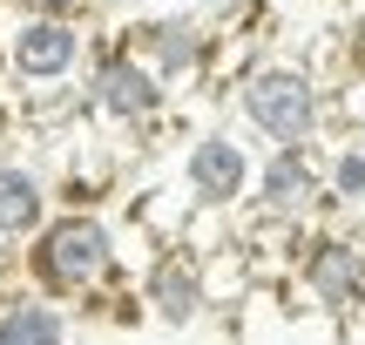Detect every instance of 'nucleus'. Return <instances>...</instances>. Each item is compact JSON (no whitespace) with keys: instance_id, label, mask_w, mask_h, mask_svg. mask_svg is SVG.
<instances>
[{"instance_id":"nucleus-1","label":"nucleus","mask_w":365,"mask_h":345,"mask_svg":"<svg viewBox=\"0 0 365 345\" xmlns=\"http://www.w3.org/2000/svg\"><path fill=\"white\" fill-rule=\"evenodd\" d=\"M230 115L237 135H257L264 149H318V135L331 129L325 81L291 54H257L230 81Z\"/></svg>"},{"instance_id":"nucleus-2","label":"nucleus","mask_w":365,"mask_h":345,"mask_svg":"<svg viewBox=\"0 0 365 345\" xmlns=\"http://www.w3.org/2000/svg\"><path fill=\"white\" fill-rule=\"evenodd\" d=\"M27 271H34V292L54 305L95 298L122 278V230L88 203H68L27 237Z\"/></svg>"},{"instance_id":"nucleus-3","label":"nucleus","mask_w":365,"mask_h":345,"mask_svg":"<svg viewBox=\"0 0 365 345\" xmlns=\"http://www.w3.org/2000/svg\"><path fill=\"white\" fill-rule=\"evenodd\" d=\"M81 108L95 122H108V129H122V135H143V129H156L170 115V81H156L115 41V48L88 54V68H81Z\"/></svg>"},{"instance_id":"nucleus-4","label":"nucleus","mask_w":365,"mask_h":345,"mask_svg":"<svg viewBox=\"0 0 365 345\" xmlns=\"http://www.w3.org/2000/svg\"><path fill=\"white\" fill-rule=\"evenodd\" d=\"M250 176H257V143L237 135L230 122L196 129L176 163V183L190 190V210H223V217H237L250 203Z\"/></svg>"},{"instance_id":"nucleus-5","label":"nucleus","mask_w":365,"mask_h":345,"mask_svg":"<svg viewBox=\"0 0 365 345\" xmlns=\"http://www.w3.org/2000/svg\"><path fill=\"white\" fill-rule=\"evenodd\" d=\"M88 68V27L75 21H27V14H7L0 27V75L14 88H68V81Z\"/></svg>"},{"instance_id":"nucleus-6","label":"nucleus","mask_w":365,"mask_h":345,"mask_svg":"<svg viewBox=\"0 0 365 345\" xmlns=\"http://www.w3.org/2000/svg\"><path fill=\"white\" fill-rule=\"evenodd\" d=\"M291 278L304 284L318 319H331L345 332V319H359V305H365V244L352 237V224L345 230H312V237L298 244Z\"/></svg>"},{"instance_id":"nucleus-7","label":"nucleus","mask_w":365,"mask_h":345,"mask_svg":"<svg viewBox=\"0 0 365 345\" xmlns=\"http://www.w3.org/2000/svg\"><path fill=\"white\" fill-rule=\"evenodd\" d=\"M250 217H277V224L312 230L325 217V176H318V149H264L257 176H250Z\"/></svg>"},{"instance_id":"nucleus-8","label":"nucleus","mask_w":365,"mask_h":345,"mask_svg":"<svg viewBox=\"0 0 365 345\" xmlns=\"http://www.w3.org/2000/svg\"><path fill=\"white\" fill-rule=\"evenodd\" d=\"M210 34H217V27H210L203 14H149V21L129 27L122 48H129L156 81H203Z\"/></svg>"},{"instance_id":"nucleus-9","label":"nucleus","mask_w":365,"mask_h":345,"mask_svg":"<svg viewBox=\"0 0 365 345\" xmlns=\"http://www.w3.org/2000/svg\"><path fill=\"white\" fill-rule=\"evenodd\" d=\"M143 305H149V319H163V325H196L210 311V298H203V257L196 251H182V244H156V257L143 264Z\"/></svg>"},{"instance_id":"nucleus-10","label":"nucleus","mask_w":365,"mask_h":345,"mask_svg":"<svg viewBox=\"0 0 365 345\" xmlns=\"http://www.w3.org/2000/svg\"><path fill=\"white\" fill-rule=\"evenodd\" d=\"M54 217V183L41 163L7 156L0 163V244H27L41 224Z\"/></svg>"},{"instance_id":"nucleus-11","label":"nucleus","mask_w":365,"mask_h":345,"mask_svg":"<svg viewBox=\"0 0 365 345\" xmlns=\"http://www.w3.org/2000/svg\"><path fill=\"white\" fill-rule=\"evenodd\" d=\"M75 339V319L68 305L41 292H7L0 298V345H68Z\"/></svg>"},{"instance_id":"nucleus-12","label":"nucleus","mask_w":365,"mask_h":345,"mask_svg":"<svg viewBox=\"0 0 365 345\" xmlns=\"http://www.w3.org/2000/svg\"><path fill=\"white\" fill-rule=\"evenodd\" d=\"M318 176H325V217H359L365 210V143L359 135H331L318 143Z\"/></svg>"},{"instance_id":"nucleus-13","label":"nucleus","mask_w":365,"mask_h":345,"mask_svg":"<svg viewBox=\"0 0 365 345\" xmlns=\"http://www.w3.org/2000/svg\"><path fill=\"white\" fill-rule=\"evenodd\" d=\"M95 7H102V0H7V14H27V21H75V27H88Z\"/></svg>"},{"instance_id":"nucleus-14","label":"nucleus","mask_w":365,"mask_h":345,"mask_svg":"<svg viewBox=\"0 0 365 345\" xmlns=\"http://www.w3.org/2000/svg\"><path fill=\"white\" fill-rule=\"evenodd\" d=\"M352 345H365V305H359V339H352Z\"/></svg>"},{"instance_id":"nucleus-15","label":"nucleus","mask_w":365,"mask_h":345,"mask_svg":"<svg viewBox=\"0 0 365 345\" xmlns=\"http://www.w3.org/2000/svg\"><path fill=\"white\" fill-rule=\"evenodd\" d=\"M352 237H359V244H365V210H359V230H352Z\"/></svg>"},{"instance_id":"nucleus-16","label":"nucleus","mask_w":365,"mask_h":345,"mask_svg":"<svg viewBox=\"0 0 365 345\" xmlns=\"http://www.w3.org/2000/svg\"><path fill=\"white\" fill-rule=\"evenodd\" d=\"M0 163H7V135H0Z\"/></svg>"},{"instance_id":"nucleus-17","label":"nucleus","mask_w":365,"mask_h":345,"mask_svg":"<svg viewBox=\"0 0 365 345\" xmlns=\"http://www.w3.org/2000/svg\"><path fill=\"white\" fill-rule=\"evenodd\" d=\"M359 143H365V122H359Z\"/></svg>"}]
</instances>
